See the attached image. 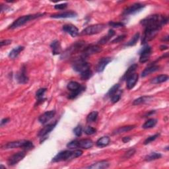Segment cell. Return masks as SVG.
Wrapping results in <instances>:
<instances>
[{
  "label": "cell",
  "mask_w": 169,
  "mask_h": 169,
  "mask_svg": "<svg viewBox=\"0 0 169 169\" xmlns=\"http://www.w3.org/2000/svg\"><path fill=\"white\" fill-rule=\"evenodd\" d=\"M93 142L90 139H83L78 141V148L88 149L93 146Z\"/></svg>",
  "instance_id": "19"
},
{
  "label": "cell",
  "mask_w": 169,
  "mask_h": 169,
  "mask_svg": "<svg viewBox=\"0 0 169 169\" xmlns=\"http://www.w3.org/2000/svg\"><path fill=\"white\" fill-rule=\"evenodd\" d=\"M44 14L42 13H38V14H34V15H24L20 17L19 18L15 20L12 24H11L9 28L10 29H15L19 28L21 27H22L23 25H25L26 23L28 22L29 21H32L34 19H35L37 18H38V17H40L43 16Z\"/></svg>",
  "instance_id": "4"
},
{
  "label": "cell",
  "mask_w": 169,
  "mask_h": 169,
  "mask_svg": "<svg viewBox=\"0 0 169 169\" xmlns=\"http://www.w3.org/2000/svg\"><path fill=\"white\" fill-rule=\"evenodd\" d=\"M112 61V59L110 57H102L98 61L97 66L96 67V71L98 73L102 72L104 69H105L106 66L108 64Z\"/></svg>",
  "instance_id": "15"
},
{
  "label": "cell",
  "mask_w": 169,
  "mask_h": 169,
  "mask_svg": "<svg viewBox=\"0 0 169 169\" xmlns=\"http://www.w3.org/2000/svg\"><path fill=\"white\" fill-rule=\"evenodd\" d=\"M120 90V85L119 84H115L113 87H112L108 91L107 96L109 98L112 97L114 95H115L116 93H117L118 91Z\"/></svg>",
  "instance_id": "35"
},
{
  "label": "cell",
  "mask_w": 169,
  "mask_h": 169,
  "mask_svg": "<svg viewBox=\"0 0 169 169\" xmlns=\"http://www.w3.org/2000/svg\"><path fill=\"white\" fill-rule=\"evenodd\" d=\"M135 127L136 126H126L120 127L113 132V135H118V134L124 133L129 131H131L132 130L134 129Z\"/></svg>",
  "instance_id": "26"
},
{
  "label": "cell",
  "mask_w": 169,
  "mask_h": 169,
  "mask_svg": "<svg viewBox=\"0 0 169 169\" xmlns=\"http://www.w3.org/2000/svg\"><path fill=\"white\" fill-rule=\"evenodd\" d=\"M50 48L52 51V54L54 55H58L61 54L62 52V47L60 41L57 40H54L50 44Z\"/></svg>",
  "instance_id": "21"
},
{
  "label": "cell",
  "mask_w": 169,
  "mask_h": 169,
  "mask_svg": "<svg viewBox=\"0 0 169 169\" xmlns=\"http://www.w3.org/2000/svg\"><path fill=\"white\" fill-rule=\"evenodd\" d=\"M77 16V14L74 12V11H66V12L52 15L51 17L54 19H66V18H73V17H76Z\"/></svg>",
  "instance_id": "16"
},
{
  "label": "cell",
  "mask_w": 169,
  "mask_h": 169,
  "mask_svg": "<svg viewBox=\"0 0 169 169\" xmlns=\"http://www.w3.org/2000/svg\"><path fill=\"white\" fill-rule=\"evenodd\" d=\"M62 30L69 34V35H71L72 37H76L79 35V29L75 26L71 24L63 25L62 27Z\"/></svg>",
  "instance_id": "13"
},
{
  "label": "cell",
  "mask_w": 169,
  "mask_h": 169,
  "mask_svg": "<svg viewBox=\"0 0 169 169\" xmlns=\"http://www.w3.org/2000/svg\"><path fill=\"white\" fill-rule=\"evenodd\" d=\"M157 123V120L155 118H151L145 122V124L142 126L143 129H149V128L154 127Z\"/></svg>",
  "instance_id": "30"
},
{
  "label": "cell",
  "mask_w": 169,
  "mask_h": 169,
  "mask_svg": "<svg viewBox=\"0 0 169 169\" xmlns=\"http://www.w3.org/2000/svg\"><path fill=\"white\" fill-rule=\"evenodd\" d=\"M24 49H25L24 46H17V47L13 48L12 50H11L9 52V57L11 58V59H12V60L15 59V58L17 57V56L19 55V54Z\"/></svg>",
  "instance_id": "25"
},
{
  "label": "cell",
  "mask_w": 169,
  "mask_h": 169,
  "mask_svg": "<svg viewBox=\"0 0 169 169\" xmlns=\"http://www.w3.org/2000/svg\"><path fill=\"white\" fill-rule=\"evenodd\" d=\"M16 79L20 84H25L28 82V77H27L26 67L25 65L21 67L20 71L16 75Z\"/></svg>",
  "instance_id": "12"
},
{
  "label": "cell",
  "mask_w": 169,
  "mask_h": 169,
  "mask_svg": "<svg viewBox=\"0 0 169 169\" xmlns=\"http://www.w3.org/2000/svg\"><path fill=\"white\" fill-rule=\"evenodd\" d=\"M26 154L23 151H21V152H18L17 153L13 154L11 157H9L7 160V164L9 166H14L17 165V163L21 161H22L25 158Z\"/></svg>",
  "instance_id": "10"
},
{
  "label": "cell",
  "mask_w": 169,
  "mask_h": 169,
  "mask_svg": "<svg viewBox=\"0 0 169 169\" xmlns=\"http://www.w3.org/2000/svg\"><path fill=\"white\" fill-rule=\"evenodd\" d=\"M102 51V48L97 45H91L89 46H87V47L84 48L83 50L81 51V57L85 58L89 57L91 55L95 54L98 53Z\"/></svg>",
  "instance_id": "9"
},
{
  "label": "cell",
  "mask_w": 169,
  "mask_h": 169,
  "mask_svg": "<svg viewBox=\"0 0 169 169\" xmlns=\"http://www.w3.org/2000/svg\"><path fill=\"white\" fill-rule=\"evenodd\" d=\"M22 148L25 150H30L34 147L32 142L28 140H18L9 142L2 146V149H11L15 148Z\"/></svg>",
  "instance_id": "3"
},
{
  "label": "cell",
  "mask_w": 169,
  "mask_h": 169,
  "mask_svg": "<svg viewBox=\"0 0 169 169\" xmlns=\"http://www.w3.org/2000/svg\"><path fill=\"white\" fill-rule=\"evenodd\" d=\"M140 57H139V62L142 63H144L147 62L150 58L151 54V48L149 45L145 46L141 50L140 53Z\"/></svg>",
  "instance_id": "11"
},
{
  "label": "cell",
  "mask_w": 169,
  "mask_h": 169,
  "mask_svg": "<svg viewBox=\"0 0 169 169\" xmlns=\"http://www.w3.org/2000/svg\"><path fill=\"white\" fill-rule=\"evenodd\" d=\"M56 124H57V122L45 126L39 132L38 136L40 137H44V136H47L48 133H50L52 130L54 129V127H56Z\"/></svg>",
  "instance_id": "17"
},
{
  "label": "cell",
  "mask_w": 169,
  "mask_h": 169,
  "mask_svg": "<svg viewBox=\"0 0 169 169\" xmlns=\"http://www.w3.org/2000/svg\"><path fill=\"white\" fill-rule=\"evenodd\" d=\"M151 98V97H148V96H143V97H139L137 99H136V100L133 101V105H139V104H141L149 101Z\"/></svg>",
  "instance_id": "31"
},
{
  "label": "cell",
  "mask_w": 169,
  "mask_h": 169,
  "mask_svg": "<svg viewBox=\"0 0 169 169\" xmlns=\"http://www.w3.org/2000/svg\"><path fill=\"white\" fill-rule=\"evenodd\" d=\"M82 132H83V129H82V127H81V126H77L73 129V133L77 137H80L81 136V134H82Z\"/></svg>",
  "instance_id": "45"
},
{
  "label": "cell",
  "mask_w": 169,
  "mask_h": 169,
  "mask_svg": "<svg viewBox=\"0 0 169 169\" xmlns=\"http://www.w3.org/2000/svg\"><path fill=\"white\" fill-rule=\"evenodd\" d=\"M55 114H56L55 110H50V111H47L40 116L38 118V121L40 122V124H45L52 118H53Z\"/></svg>",
  "instance_id": "14"
},
{
  "label": "cell",
  "mask_w": 169,
  "mask_h": 169,
  "mask_svg": "<svg viewBox=\"0 0 169 169\" xmlns=\"http://www.w3.org/2000/svg\"><path fill=\"white\" fill-rule=\"evenodd\" d=\"M160 67L159 66H155V65H153V66H150L149 67L145 68L143 72L142 73V77H145L147 75H150L151 73L156 72L157 71H158Z\"/></svg>",
  "instance_id": "22"
},
{
  "label": "cell",
  "mask_w": 169,
  "mask_h": 169,
  "mask_svg": "<svg viewBox=\"0 0 169 169\" xmlns=\"http://www.w3.org/2000/svg\"><path fill=\"white\" fill-rule=\"evenodd\" d=\"M168 75H160L154 77L153 79H151V83L152 84H160L162 83L166 82L168 80Z\"/></svg>",
  "instance_id": "23"
},
{
  "label": "cell",
  "mask_w": 169,
  "mask_h": 169,
  "mask_svg": "<svg viewBox=\"0 0 169 169\" xmlns=\"http://www.w3.org/2000/svg\"><path fill=\"white\" fill-rule=\"evenodd\" d=\"M9 120H10V119L9 118H3V120H2V121H1V126L2 127L3 126H4V125H5L6 124H7L8 122H9Z\"/></svg>",
  "instance_id": "49"
},
{
  "label": "cell",
  "mask_w": 169,
  "mask_h": 169,
  "mask_svg": "<svg viewBox=\"0 0 169 169\" xmlns=\"http://www.w3.org/2000/svg\"><path fill=\"white\" fill-rule=\"evenodd\" d=\"M114 35H115V32H114V31L112 30V29H110V30H109V31L108 32L107 35L103 37L100 40H99L98 44H106Z\"/></svg>",
  "instance_id": "28"
},
{
  "label": "cell",
  "mask_w": 169,
  "mask_h": 169,
  "mask_svg": "<svg viewBox=\"0 0 169 169\" xmlns=\"http://www.w3.org/2000/svg\"><path fill=\"white\" fill-rule=\"evenodd\" d=\"M139 37H140V34H139V32L136 33L133 35V37L131 38V40H130V41L126 44V46H135L137 44L138 40L139 39Z\"/></svg>",
  "instance_id": "33"
},
{
  "label": "cell",
  "mask_w": 169,
  "mask_h": 169,
  "mask_svg": "<svg viewBox=\"0 0 169 169\" xmlns=\"http://www.w3.org/2000/svg\"><path fill=\"white\" fill-rule=\"evenodd\" d=\"M85 46V42L83 41H80V42H76L75 43L73 44L72 46H69V48H67L65 52L62 54L61 57L63 58V59H66V58H67L69 57H70L71 56L73 55L74 54L77 53V52L83 50Z\"/></svg>",
  "instance_id": "5"
},
{
  "label": "cell",
  "mask_w": 169,
  "mask_h": 169,
  "mask_svg": "<svg viewBox=\"0 0 169 169\" xmlns=\"http://www.w3.org/2000/svg\"><path fill=\"white\" fill-rule=\"evenodd\" d=\"M83 155V151L77 149L75 151H69L66 150L62 151L59 153H57L53 159L52 161L53 162H57L61 161H70L77 158Z\"/></svg>",
  "instance_id": "2"
},
{
  "label": "cell",
  "mask_w": 169,
  "mask_h": 169,
  "mask_svg": "<svg viewBox=\"0 0 169 169\" xmlns=\"http://www.w3.org/2000/svg\"><path fill=\"white\" fill-rule=\"evenodd\" d=\"M138 74L133 73L126 79V87L127 89H132L138 81Z\"/></svg>",
  "instance_id": "18"
},
{
  "label": "cell",
  "mask_w": 169,
  "mask_h": 169,
  "mask_svg": "<svg viewBox=\"0 0 169 169\" xmlns=\"http://www.w3.org/2000/svg\"><path fill=\"white\" fill-rule=\"evenodd\" d=\"M67 6V3H61V4H57L54 6V8L57 10H63L64 9H66Z\"/></svg>",
  "instance_id": "47"
},
{
  "label": "cell",
  "mask_w": 169,
  "mask_h": 169,
  "mask_svg": "<svg viewBox=\"0 0 169 169\" xmlns=\"http://www.w3.org/2000/svg\"><path fill=\"white\" fill-rule=\"evenodd\" d=\"M159 136H160L159 133H156V134H155V135H153V136H151L147 137L146 139H145V142H144V145H147V144L151 143V142H154L157 137H159Z\"/></svg>",
  "instance_id": "40"
},
{
  "label": "cell",
  "mask_w": 169,
  "mask_h": 169,
  "mask_svg": "<svg viewBox=\"0 0 169 169\" xmlns=\"http://www.w3.org/2000/svg\"><path fill=\"white\" fill-rule=\"evenodd\" d=\"M168 18L160 15H149L141 21V25L145 29L159 32L162 27L168 22Z\"/></svg>",
  "instance_id": "1"
},
{
  "label": "cell",
  "mask_w": 169,
  "mask_h": 169,
  "mask_svg": "<svg viewBox=\"0 0 169 169\" xmlns=\"http://www.w3.org/2000/svg\"><path fill=\"white\" fill-rule=\"evenodd\" d=\"M96 132H97V130L95 129V128L91 127V126L85 127V129L84 130L85 133L87 136H91V135H92V134H95Z\"/></svg>",
  "instance_id": "41"
},
{
  "label": "cell",
  "mask_w": 169,
  "mask_h": 169,
  "mask_svg": "<svg viewBox=\"0 0 169 169\" xmlns=\"http://www.w3.org/2000/svg\"><path fill=\"white\" fill-rule=\"evenodd\" d=\"M137 67H138V65L137 63L132 64V65L131 66H130L129 68L127 69V70L124 73V76L122 77V80H126L128 77L130 76V75H133V73H135V72L136 71Z\"/></svg>",
  "instance_id": "24"
},
{
  "label": "cell",
  "mask_w": 169,
  "mask_h": 169,
  "mask_svg": "<svg viewBox=\"0 0 169 169\" xmlns=\"http://www.w3.org/2000/svg\"><path fill=\"white\" fill-rule=\"evenodd\" d=\"M135 153H136V149H131L130 150H128L127 152L125 153L123 157H122V159H123L124 160L129 159L131 158L132 156H133Z\"/></svg>",
  "instance_id": "38"
},
{
  "label": "cell",
  "mask_w": 169,
  "mask_h": 169,
  "mask_svg": "<svg viewBox=\"0 0 169 169\" xmlns=\"http://www.w3.org/2000/svg\"><path fill=\"white\" fill-rule=\"evenodd\" d=\"M110 138L108 136H104L98 139L96 142V145L97 147H106L110 143Z\"/></svg>",
  "instance_id": "27"
},
{
  "label": "cell",
  "mask_w": 169,
  "mask_h": 169,
  "mask_svg": "<svg viewBox=\"0 0 169 169\" xmlns=\"http://www.w3.org/2000/svg\"><path fill=\"white\" fill-rule=\"evenodd\" d=\"M162 157V155L159 153H156V152H153L151 153L150 154L147 155L146 157H145V160L147 161V162H150L152 161H155L157 159H159Z\"/></svg>",
  "instance_id": "29"
},
{
  "label": "cell",
  "mask_w": 169,
  "mask_h": 169,
  "mask_svg": "<svg viewBox=\"0 0 169 169\" xmlns=\"http://www.w3.org/2000/svg\"><path fill=\"white\" fill-rule=\"evenodd\" d=\"M98 113L97 111H92L91 113H89L88 114V116H87V122H96L97 118H98Z\"/></svg>",
  "instance_id": "34"
},
{
  "label": "cell",
  "mask_w": 169,
  "mask_h": 169,
  "mask_svg": "<svg viewBox=\"0 0 169 169\" xmlns=\"http://www.w3.org/2000/svg\"><path fill=\"white\" fill-rule=\"evenodd\" d=\"M120 98H121V92L120 91H118L117 93H116L115 95L110 97V100H111V102L112 103H116L120 101Z\"/></svg>",
  "instance_id": "43"
},
{
  "label": "cell",
  "mask_w": 169,
  "mask_h": 169,
  "mask_svg": "<svg viewBox=\"0 0 169 169\" xmlns=\"http://www.w3.org/2000/svg\"><path fill=\"white\" fill-rule=\"evenodd\" d=\"M85 89V87H83V86H81L80 88L79 89H77V91H75L72 92L71 94L68 96V98H69V99L75 98L77 97H78L81 92H82L83 91H84Z\"/></svg>",
  "instance_id": "36"
},
{
  "label": "cell",
  "mask_w": 169,
  "mask_h": 169,
  "mask_svg": "<svg viewBox=\"0 0 169 169\" xmlns=\"http://www.w3.org/2000/svg\"><path fill=\"white\" fill-rule=\"evenodd\" d=\"M81 87V85L79 83L76 82V81H70V82L67 84V88L70 91L73 92V91H77V89H79Z\"/></svg>",
  "instance_id": "32"
},
{
  "label": "cell",
  "mask_w": 169,
  "mask_h": 169,
  "mask_svg": "<svg viewBox=\"0 0 169 169\" xmlns=\"http://www.w3.org/2000/svg\"><path fill=\"white\" fill-rule=\"evenodd\" d=\"M106 28L104 24H96L87 27L80 33L81 35H93L101 32Z\"/></svg>",
  "instance_id": "7"
},
{
  "label": "cell",
  "mask_w": 169,
  "mask_h": 169,
  "mask_svg": "<svg viewBox=\"0 0 169 169\" xmlns=\"http://www.w3.org/2000/svg\"><path fill=\"white\" fill-rule=\"evenodd\" d=\"M11 42H12V40H8V39L3 40H2L1 42H0V46H1V47H3V46H4L11 44Z\"/></svg>",
  "instance_id": "48"
},
{
  "label": "cell",
  "mask_w": 169,
  "mask_h": 169,
  "mask_svg": "<svg viewBox=\"0 0 169 169\" xmlns=\"http://www.w3.org/2000/svg\"><path fill=\"white\" fill-rule=\"evenodd\" d=\"M78 141L79 140H76V139H75V140L72 141L69 143H68L67 144V147L71 149L78 148Z\"/></svg>",
  "instance_id": "44"
},
{
  "label": "cell",
  "mask_w": 169,
  "mask_h": 169,
  "mask_svg": "<svg viewBox=\"0 0 169 169\" xmlns=\"http://www.w3.org/2000/svg\"><path fill=\"white\" fill-rule=\"evenodd\" d=\"M108 25L110 27H111L112 28H121V27H124L125 25L123 22H113V21H110Z\"/></svg>",
  "instance_id": "42"
},
{
  "label": "cell",
  "mask_w": 169,
  "mask_h": 169,
  "mask_svg": "<svg viewBox=\"0 0 169 169\" xmlns=\"http://www.w3.org/2000/svg\"><path fill=\"white\" fill-rule=\"evenodd\" d=\"M110 166L109 162L107 161H101L97 162L94 164H92L89 167H87V168H91V169H104V168H107Z\"/></svg>",
  "instance_id": "20"
},
{
  "label": "cell",
  "mask_w": 169,
  "mask_h": 169,
  "mask_svg": "<svg viewBox=\"0 0 169 169\" xmlns=\"http://www.w3.org/2000/svg\"><path fill=\"white\" fill-rule=\"evenodd\" d=\"M81 78L83 80H88L92 76V72L91 69H87V70L80 73Z\"/></svg>",
  "instance_id": "37"
},
{
  "label": "cell",
  "mask_w": 169,
  "mask_h": 169,
  "mask_svg": "<svg viewBox=\"0 0 169 169\" xmlns=\"http://www.w3.org/2000/svg\"><path fill=\"white\" fill-rule=\"evenodd\" d=\"M46 91V88H41L38 89L36 92V97L38 98V101H40L42 100V98L44 95V93Z\"/></svg>",
  "instance_id": "39"
},
{
  "label": "cell",
  "mask_w": 169,
  "mask_h": 169,
  "mask_svg": "<svg viewBox=\"0 0 169 169\" xmlns=\"http://www.w3.org/2000/svg\"><path fill=\"white\" fill-rule=\"evenodd\" d=\"M160 49L161 50H165L168 49V46H165V45H162L160 46Z\"/></svg>",
  "instance_id": "51"
},
{
  "label": "cell",
  "mask_w": 169,
  "mask_h": 169,
  "mask_svg": "<svg viewBox=\"0 0 169 169\" xmlns=\"http://www.w3.org/2000/svg\"><path fill=\"white\" fill-rule=\"evenodd\" d=\"M130 140H131L130 137H125L122 139V141H123L124 143H127V142H129Z\"/></svg>",
  "instance_id": "50"
},
{
  "label": "cell",
  "mask_w": 169,
  "mask_h": 169,
  "mask_svg": "<svg viewBox=\"0 0 169 169\" xmlns=\"http://www.w3.org/2000/svg\"><path fill=\"white\" fill-rule=\"evenodd\" d=\"M162 41H164V42H168V36H167V37H165L164 38H162Z\"/></svg>",
  "instance_id": "52"
},
{
  "label": "cell",
  "mask_w": 169,
  "mask_h": 169,
  "mask_svg": "<svg viewBox=\"0 0 169 169\" xmlns=\"http://www.w3.org/2000/svg\"><path fill=\"white\" fill-rule=\"evenodd\" d=\"M73 69L75 72L81 73L82 72L89 69L91 67L90 63L86 61L85 58L80 57L77 59H75L73 63Z\"/></svg>",
  "instance_id": "6"
},
{
  "label": "cell",
  "mask_w": 169,
  "mask_h": 169,
  "mask_svg": "<svg viewBox=\"0 0 169 169\" xmlns=\"http://www.w3.org/2000/svg\"><path fill=\"white\" fill-rule=\"evenodd\" d=\"M145 7V5L140 3H134L132 5H130V7H127L126 8L123 13H122V15L124 16H128V15H135Z\"/></svg>",
  "instance_id": "8"
},
{
  "label": "cell",
  "mask_w": 169,
  "mask_h": 169,
  "mask_svg": "<svg viewBox=\"0 0 169 169\" xmlns=\"http://www.w3.org/2000/svg\"><path fill=\"white\" fill-rule=\"evenodd\" d=\"M126 35H120L119 37H118L117 38H116L115 39H114L111 42L112 43H118V42H120L122 41H123V40L125 39Z\"/></svg>",
  "instance_id": "46"
}]
</instances>
